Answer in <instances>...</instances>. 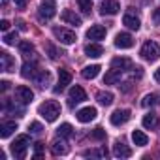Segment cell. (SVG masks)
Instances as JSON below:
<instances>
[{
    "mask_svg": "<svg viewBox=\"0 0 160 160\" xmlns=\"http://www.w3.org/2000/svg\"><path fill=\"white\" fill-rule=\"evenodd\" d=\"M85 100H87V92L79 87V85H73L70 89V106L79 104V102H85Z\"/></svg>",
    "mask_w": 160,
    "mask_h": 160,
    "instance_id": "8992f818",
    "label": "cell"
},
{
    "mask_svg": "<svg viewBox=\"0 0 160 160\" xmlns=\"http://www.w3.org/2000/svg\"><path fill=\"white\" fill-rule=\"evenodd\" d=\"M28 130H30L32 134H40V132L43 130V126H42L40 122H30V126H28Z\"/></svg>",
    "mask_w": 160,
    "mask_h": 160,
    "instance_id": "d590c367",
    "label": "cell"
},
{
    "mask_svg": "<svg viewBox=\"0 0 160 160\" xmlns=\"http://www.w3.org/2000/svg\"><path fill=\"white\" fill-rule=\"evenodd\" d=\"M111 68L117 70V72H126V70L132 68V60L126 58V57H117V58L111 60Z\"/></svg>",
    "mask_w": 160,
    "mask_h": 160,
    "instance_id": "4fadbf2b",
    "label": "cell"
},
{
    "mask_svg": "<svg viewBox=\"0 0 160 160\" xmlns=\"http://www.w3.org/2000/svg\"><path fill=\"white\" fill-rule=\"evenodd\" d=\"M96 109L94 108H83V109H79L77 111V121L79 122H91V121H94L96 119Z\"/></svg>",
    "mask_w": 160,
    "mask_h": 160,
    "instance_id": "7c38bea8",
    "label": "cell"
},
{
    "mask_svg": "<svg viewBox=\"0 0 160 160\" xmlns=\"http://www.w3.org/2000/svg\"><path fill=\"white\" fill-rule=\"evenodd\" d=\"M0 89H2V92H6V91L10 89V83H8V81H2V83H0Z\"/></svg>",
    "mask_w": 160,
    "mask_h": 160,
    "instance_id": "ab89813d",
    "label": "cell"
},
{
    "mask_svg": "<svg viewBox=\"0 0 160 160\" xmlns=\"http://www.w3.org/2000/svg\"><path fill=\"white\" fill-rule=\"evenodd\" d=\"M70 81H72V73L68 72V70H58V83H57V87L53 89L55 92H62L68 85H70Z\"/></svg>",
    "mask_w": 160,
    "mask_h": 160,
    "instance_id": "52a82bcc",
    "label": "cell"
},
{
    "mask_svg": "<svg viewBox=\"0 0 160 160\" xmlns=\"http://www.w3.org/2000/svg\"><path fill=\"white\" fill-rule=\"evenodd\" d=\"M43 151H45V145H43L42 141H38V143H34V158H42V154H43Z\"/></svg>",
    "mask_w": 160,
    "mask_h": 160,
    "instance_id": "d6a6232c",
    "label": "cell"
},
{
    "mask_svg": "<svg viewBox=\"0 0 160 160\" xmlns=\"http://www.w3.org/2000/svg\"><path fill=\"white\" fill-rule=\"evenodd\" d=\"M134 45V38L128 34V32H121L115 36V47L119 49H130Z\"/></svg>",
    "mask_w": 160,
    "mask_h": 160,
    "instance_id": "9c48e42d",
    "label": "cell"
},
{
    "mask_svg": "<svg viewBox=\"0 0 160 160\" xmlns=\"http://www.w3.org/2000/svg\"><path fill=\"white\" fill-rule=\"evenodd\" d=\"M98 73H100V66H98V64L85 66V68H83V72H81V75H83L85 79H94Z\"/></svg>",
    "mask_w": 160,
    "mask_h": 160,
    "instance_id": "484cf974",
    "label": "cell"
},
{
    "mask_svg": "<svg viewBox=\"0 0 160 160\" xmlns=\"http://www.w3.org/2000/svg\"><path fill=\"white\" fill-rule=\"evenodd\" d=\"M60 19H62L66 25H75V27L81 25V17H79L73 10H64L62 15H60Z\"/></svg>",
    "mask_w": 160,
    "mask_h": 160,
    "instance_id": "9a60e30c",
    "label": "cell"
},
{
    "mask_svg": "<svg viewBox=\"0 0 160 160\" xmlns=\"http://www.w3.org/2000/svg\"><path fill=\"white\" fill-rule=\"evenodd\" d=\"M17 130V124H15V121H4L2 124H0V138H10L13 132Z\"/></svg>",
    "mask_w": 160,
    "mask_h": 160,
    "instance_id": "2e32d148",
    "label": "cell"
},
{
    "mask_svg": "<svg viewBox=\"0 0 160 160\" xmlns=\"http://www.w3.org/2000/svg\"><path fill=\"white\" fill-rule=\"evenodd\" d=\"M19 51H21L25 57L34 55V45H32L30 42H19Z\"/></svg>",
    "mask_w": 160,
    "mask_h": 160,
    "instance_id": "f546056e",
    "label": "cell"
},
{
    "mask_svg": "<svg viewBox=\"0 0 160 160\" xmlns=\"http://www.w3.org/2000/svg\"><path fill=\"white\" fill-rule=\"evenodd\" d=\"M141 57H143L147 62H154V60L160 57V47H158V43H156V42H147V43H143V47H141Z\"/></svg>",
    "mask_w": 160,
    "mask_h": 160,
    "instance_id": "5b68a950",
    "label": "cell"
},
{
    "mask_svg": "<svg viewBox=\"0 0 160 160\" xmlns=\"http://www.w3.org/2000/svg\"><path fill=\"white\" fill-rule=\"evenodd\" d=\"M152 21H154V25H160V10L152 12Z\"/></svg>",
    "mask_w": 160,
    "mask_h": 160,
    "instance_id": "8d00e7d4",
    "label": "cell"
},
{
    "mask_svg": "<svg viewBox=\"0 0 160 160\" xmlns=\"http://www.w3.org/2000/svg\"><path fill=\"white\" fill-rule=\"evenodd\" d=\"M51 149H53V154L60 156V154H66L68 152V143L64 139H55L53 145H51Z\"/></svg>",
    "mask_w": 160,
    "mask_h": 160,
    "instance_id": "603a6c76",
    "label": "cell"
},
{
    "mask_svg": "<svg viewBox=\"0 0 160 160\" xmlns=\"http://www.w3.org/2000/svg\"><path fill=\"white\" fill-rule=\"evenodd\" d=\"M15 96H17V100H19L21 104H30V102H32V98H34V92H32L28 87L19 85V87L15 89Z\"/></svg>",
    "mask_w": 160,
    "mask_h": 160,
    "instance_id": "30bf717a",
    "label": "cell"
},
{
    "mask_svg": "<svg viewBox=\"0 0 160 160\" xmlns=\"http://www.w3.org/2000/svg\"><path fill=\"white\" fill-rule=\"evenodd\" d=\"M132 141H134L138 147H145V145L149 143V138H147V134H143L141 130H134V132H132Z\"/></svg>",
    "mask_w": 160,
    "mask_h": 160,
    "instance_id": "cb8c5ba5",
    "label": "cell"
},
{
    "mask_svg": "<svg viewBox=\"0 0 160 160\" xmlns=\"http://www.w3.org/2000/svg\"><path fill=\"white\" fill-rule=\"evenodd\" d=\"M38 70H40V68H38V64H36V62H28V60H27V62L23 64L21 75H23L25 79H32V77L36 75V72H38Z\"/></svg>",
    "mask_w": 160,
    "mask_h": 160,
    "instance_id": "ac0fdd59",
    "label": "cell"
},
{
    "mask_svg": "<svg viewBox=\"0 0 160 160\" xmlns=\"http://www.w3.org/2000/svg\"><path fill=\"white\" fill-rule=\"evenodd\" d=\"M0 58H2V70H4V72H15V60H13L6 51L0 53Z\"/></svg>",
    "mask_w": 160,
    "mask_h": 160,
    "instance_id": "ffe728a7",
    "label": "cell"
},
{
    "mask_svg": "<svg viewBox=\"0 0 160 160\" xmlns=\"http://www.w3.org/2000/svg\"><path fill=\"white\" fill-rule=\"evenodd\" d=\"M91 138H92V139H98V141H100V139H106V130L98 126V128H94V130H92Z\"/></svg>",
    "mask_w": 160,
    "mask_h": 160,
    "instance_id": "1f68e13d",
    "label": "cell"
},
{
    "mask_svg": "<svg viewBox=\"0 0 160 160\" xmlns=\"http://www.w3.org/2000/svg\"><path fill=\"white\" fill-rule=\"evenodd\" d=\"M38 111H40V115H42L47 122H53V121H57L58 115H60V106H58L55 100H47V102H43V104L38 108Z\"/></svg>",
    "mask_w": 160,
    "mask_h": 160,
    "instance_id": "6da1fadb",
    "label": "cell"
},
{
    "mask_svg": "<svg viewBox=\"0 0 160 160\" xmlns=\"http://www.w3.org/2000/svg\"><path fill=\"white\" fill-rule=\"evenodd\" d=\"M53 34H55V38H57L60 43H64V45H72V43H75V40H77L75 32H73V30H68V28H64V27H55V28H53Z\"/></svg>",
    "mask_w": 160,
    "mask_h": 160,
    "instance_id": "277c9868",
    "label": "cell"
},
{
    "mask_svg": "<svg viewBox=\"0 0 160 160\" xmlns=\"http://www.w3.org/2000/svg\"><path fill=\"white\" fill-rule=\"evenodd\" d=\"M121 81V72H117V70H109L106 75H104V83L106 85H115V83H119Z\"/></svg>",
    "mask_w": 160,
    "mask_h": 160,
    "instance_id": "d4e9b609",
    "label": "cell"
},
{
    "mask_svg": "<svg viewBox=\"0 0 160 160\" xmlns=\"http://www.w3.org/2000/svg\"><path fill=\"white\" fill-rule=\"evenodd\" d=\"M87 38L89 40H94V42H100V40L106 38V28L102 25H94V27H91L87 30Z\"/></svg>",
    "mask_w": 160,
    "mask_h": 160,
    "instance_id": "5bb4252c",
    "label": "cell"
},
{
    "mask_svg": "<svg viewBox=\"0 0 160 160\" xmlns=\"http://www.w3.org/2000/svg\"><path fill=\"white\" fill-rule=\"evenodd\" d=\"M143 126L149 128V130H154V128L158 126V119H156V115H152V113L145 115V117H143Z\"/></svg>",
    "mask_w": 160,
    "mask_h": 160,
    "instance_id": "f1b7e54d",
    "label": "cell"
},
{
    "mask_svg": "<svg viewBox=\"0 0 160 160\" xmlns=\"http://www.w3.org/2000/svg\"><path fill=\"white\" fill-rule=\"evenodd\" d=\"M10 28V23L6 21V19H2V21H0V30H2V32H6Z\"/></svg>",
    "mask_w": 160,
    "mask_h": 160,
    "instance_id": "74e56055",
    "label": "cell"
},
{
    "mask_svg": "<svg viewBox=\"0 0 160 160\" xmlns=\"http://www.w3.org/2000/svg\"><path fill=\"white\" fill-rule=\"evenodd\" d=\"M17 38H19L17 32H10V34L4 36V43H6V45H13V43L17 42Z\"/></svg>",
    "mask_w": 160,
    "mask_h": 160,
    "instance_id": "836d02e7",
    "label": "cell"
},
{
    "mask_svg": "<svg viewBox=\"0 0 160 160\" xmlns=\"http://www.w3.org/2000/svg\"><path fill=\"white\" fill-rule=\"evenodd\" d=\"M132 154V151L122 143V141H117L115 145H113V156H117V158H128Z\"/></svg>",
    "mask_w": 160,
    "mask_h": 160,
    "instance_id": "d6986e66",
    "label": "cell"
},
{
    "mask_svg": "<svg viewBox=\"0 0 160 160\" xmlns=\"http://www.w3.org/2000/svg\"><path fill=\"white\" fill-rule=\"evenodd\" d=\"M128 121H130V109H117L111 115V124H115V126H122Z\"/></svg>",
    "mask_w": 160,
    "mask_h": 160,
    "instance_id": "8fae6325",
    "label": "cell"
},
{
    "mask_svg": "<svg viewBox=\"0 0 160 160\" xmlns=\"http://www.w3.org/2000/svg\"><path fill=\"white\" fill-rule=\"evenodd\" d=\"M57 132H58L60 138H72V136H73V126H72L70 122H62V124L57 128Z\"/></svg>",
    "mask_w": 160,
    "mask_h": 160,
    "instance_id": "83f0119b",
    "label": "cell"
},
{
    "mask_svg": "<svg viewBox=\"0 0 160 160\" xmlns=\"http://www.w3.org/2000/svg\"><path fill=\"white\" fill-rule=\"evenodd\" d=\"M13 2H15L17 8H25L27 6V0H13Z\"/></svg>",
    "mask_w": 160,
    "mask_h": 160,
    "instance_id": "f35d334b",
    "label": "cell"
},
{
    "mask_svg": "<svg viewBox=\"0 0 160 160\" xmlns=\"http://www.w3.org/2000/svg\"><path fill=\"white\" fill-rule=\"evenodd\" d=\"M154 102H156V96H154V94H147V96L143 98L141 106H143V108H149V106H152Z\"/></svg>",
    "mask_w": 160,
    "mask_h": 160,
    "instance_id": "e575fe53",
    "label": "cell"
},
{
    "mask_svg": "<svg viewBox=\"0 0 160 160\" xmlns=\"http://www.w3.org/2000/svg\"><path fill=\"white\" fill-rule=\"evenodd\" d=\"M96 100H98V104H102V106H111V104H113V94H111L109 91H102V92L96 94Z\"/></svg>",
    "mask_w": 160,
    "mask_h": 160,
    "instance_id": "4316f807",
    "label": "cell"
},
{
    "mask_svg": "<svg viewBox=\"0 0 160 160\" xmlns=\"http://www.w3.org/2000/svg\"><path fill=\"white\" fill-rule=\"evenodd\" d=\"M57 13V2L55 0H42L40 2V8H38V17L42 21H49L53 19Z\"/></svg>",
    "mask_w": 160,
    "mask_h": 160,
    "instance_id": "3957f363",
    "label": "cell"
},
{
    "mask_svg": "<svg viewBox=\"0 0 160 160\" xmlns=\"http://www.w3.org/2000/svg\"><path fill=\"white\" fill-rule=\"evenodd\" d=\"M28 145H30V138H28L27 134L17 136L15 141L12 143V152H13V156H15V158H25Z\"/></svg>",
    "mask_w": 160,
    "mask_h": 160,
    "instance_id": "7a4b0ae2",
    "label": "cell"
},
{
    "mask_svg": "<svg viewBox=\"0 0 160 160\" xmlns=\"http://www.w3.org/2000/svg\"><path fill=\"white\" fill-rule=\"evenodd\" d=\"M122 25H124V27H128L130 30H138L141 23H139V19H138L136 15H132V13H126V15L122 17Z\"/></svg>",
    "mask_w": 160,
    "mask_h": 160,
    "instance_id": "7402d4cb",
    "label": "cell"
},
{
    "mask_svg": "<svg viewBox=\"0 0 160 160\" xmlns=\"http://www.w3.org/2000/svg\"><path fill=\"white\" fill-rule=\"evenodd\" d=\"M77 4H79V8H81L83 13H91V10H92V2H91V0H77Z\"/></svg>",
    "mask_w": 160,
    "mask_h": 160,
    "instance_id": "4dcf8cb0",
    "label": "cell"
},
{
    "mask_svg": "<svg viewBox=\"0 0 160 160\" xmlns=\"http://www.w3.org/2000/svg\"><path fill=\"white\" fill-rule=\"evenodd\" d=\"M85 55L91 57V58H98L104 55V47L100 43H87L85 45Z\"/></svg>",
    "mask_w": 160,
    "mask_h": 160,
    "instance_id": "e0dca14e",
    "label": "cell"
},
{
    "mask_svg": "<svg viewBox=\"0 0 160 160\" xmlns=\"http://www.w3.org/2000/svg\"><path fill=\"white\" fill-rule=\"evenodd\" d=\"M49 79H51V75H49V72H47V70H38V72H36V75L32 77V81H36L40 87H45V85L49 83Z\"/></svg>",
    "mask_w": 160,
    "mask_h": 160,
    "instance_id": "44dd1931",
    "label": "cell"
},
{
    "mask_svg": "<svg viewBox=\"0 0 160 160\" xmlns=\"http://www.w3.org/2000/svg\"><path fill=\"white\" fill-rule=\"evenodd\" d=\"M154 79L160 83V68H158V70H154Z\"/></svg>",
    "mask_w": 160,
    "mask_h": 160,
    "instance_id": "60d3db41",
    "label": "cell"
},
{
    "mask_svg": "<svg viewBox=\"0 0 160 160\" xmlns=\"http://www.w3.org/2000/svg\"><path fill=\"white\" fill-rule=\"evenodd\" d=\"M119 10H121V4L117 0H104L100 6L102 15H115V13H119Z\"/></svg>",
    "mask_w": 160,
    "mask_h": 160,
    "instance_id": "ba28073f",
    "label": "cell"
}]
</instances>
